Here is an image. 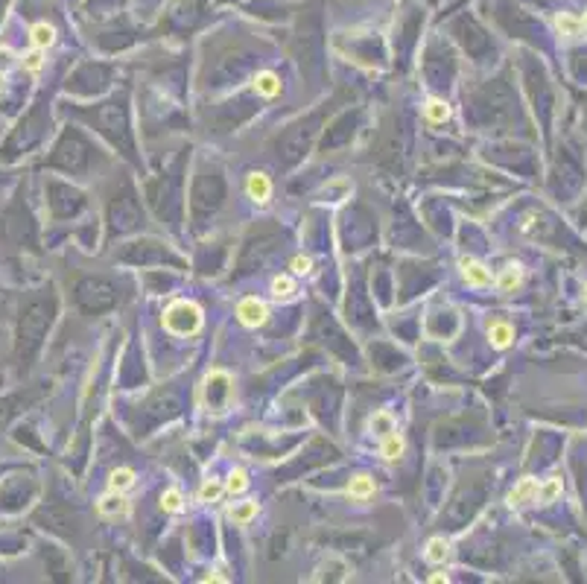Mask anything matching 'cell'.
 Here are the masks:
<instances>
[{"label":"cell","mask_w":587,"mask_h":584,"mask_svg":"<svg viewBox=\"0 0 587 584\" xmlns=\"http://www.w3.org/2000/svg\"><path fill=\"white\" fill-rule=\"evenodd\" d=\"M85 117L94 123V129L103 137H108L126 158L135 161V137H132V123H129V106H126V97H111L105 103L94 106L91 111H85Z\"/></svg>","instance_id":"6da1fadb"},{"label":"cell","mask_w":587,"mask_h":584,"mask_svg":"<svg viewBox=\"0 0 587 584\" xmlns=\"http://www.w3.org/2000/svg\"><path fill=\"white\" fill-rule=\"evenodd\" d=\"M222 199H226V181L216 169H202L199 176L193 178V190H190V219L196 228L207 225V219L222 208Z\"/></svg>","instance_id":"7a4b0ae2"},{"label":"cell","mask_w":587,"mask_h":584,"mask_svg":"<svg viewBox=\"0 0 587 584\" xmlns=\"http://www.w3.org/2000/svg\"><path fill=\"white\" fill-rule=\"evenodd\" d=\"M278 249H281V228H275V225L255 228V231L248 234L243 254H240V275H248V272H255V269L260 272Z\"/></svg>","instance_id":"3957f363"},{"label":"cell","mask_w":587,"mask_h":584,"mask_svg":"<svg viewBox=\"0 0 587 584\" xmlns=\"http://www.w3.org/2000/svg\"><path fill=\"white\" fill-rule=\"evenodd\" d=\"M321 114L325 111H316L310 114L307 120H298L296 126H289V129L278 137V158H281L284 164H298L307 152H310L313 147V137L318 132V120H321Z\"/></svg>","instance_id":"277c9868"},{"label":"cell","mask_w":587,"mask_h":584,"mask_svg":"<svg viewBox=\"0 0 587 584\" xmlns=\"http://www.w3.org/2000/svg\"><path fill=\"white\" fill-rule=\"evenodd\" d=\"M76 301L85 307L88 312H94V316H100V312H108V310H114L120 301H123V292L120 287L111 278H85L79 283V290H76Z\"/></svg>","instance_id":"5b68a950"},{"label":"cell","mask_w":587,"mask_h":584,"mask_svg":"<svg viewBox=\"0 0 587 584\" xmlns=\"http://www.w3.org/2000/svg\"><path fill=\"white\" fill-rule=\"evenodd\" d=\"M149 202L161 219H178L181 210V164H176L173 173H164L158 181L149 184Z\"/></svg>","instance_id":"8992f818"},{"label":"cell","mask_w":587,"mask_h":584,"mask_svg":"<svg viewBox=\"0 0 587 584\" xmlns=\"http://www.w3.org/2000/svg\"><path fill=\"white\" fill-rule=\"evenodd\" d=\"M144 225V213H141V205H137L135 193L126 187L123 196H114L111 199V208H108V231L111 237L114 234H129L135 228Z\"/></svg>","instance_id":"52a82bcc"},{"label":"cell","mask_w":587,"mask_h":584,"mask_svg":"<svg viewBox=\"0 0 587 584\" xmlns=\"http://www.w3.org/2000/svg\"><path fill=\"white\" fill-rule=\"evenodd\" d=\"M120 260L135 263V266H164V263L181 266V260L158 240H135V243H129L120 251Z\"/></svg>","instance_id":"ba28073f"},{"label":"cell","mask_w":587,"mask_h":584,"mask_svg":"<svg viewBox=\"0 0 587 584\" xmlns=\"http://www.w3.org/2000/svg\"><path fill=\"white\" fill-rule=\"evenodd\" d=\"M164 324L167 331H173L176 336H190L199 331L202 324V312L196 304H187V301H176L170 310L164 312Z\"/></svg>","instance_id":"9c48e42d"},{"label":"cell","mask_w":587,"mask_h":584,"mask_svg":"<svg viewBox=\"0 0 587 584\" xmlns=\"http://www.w3.org/2000/svg\"><path fill=\"white\" fill-rule=\"evenodd\" d=\"M205 397H207V409L222 412L228 406V397H231V380L226 372H214L207 377V386H205Z\"/></svg>","instance_id":"30bf717a"},{"label":"cell","mask_w":587,"mask_h":584,"mask_svg":"<svg viewBox=\"0 0 587 584\" xmlns=\"http://www.w3.org/2000/svg\"><path fill=\"white\" fill-rule=\"evenodd\" d=\"M357 117H359V111H348V114H342V117L337 120L327 129V135H325V140H321V149H333V147H342L345 140H351V135H354V126H357Z\"/></svg>","instance_id":"8fae6325"},{"label":"cell","mask_w":587,"mask_h":584,"mask_svg":"<svg viewBox=\"0 0 587 584\" xmlns=\"http://www.w3.org/2000/svg\"><path fill=\"white\" fill-rule=\"evenodd\" d=\"M62 152H65V167L67 169H85L91 164V147L79 135H67Z\"/></svg>","instance_id":"7c38bea8"},{"label":"cell","mask_w":587,"mask_h":584,"mask_svg":"<svg viewBox=\"0 0 587 584\" xmlns=\"http://www.w3.org/2000/svg\"><path fill=\"white\" fill-rule=\"evenodd\" d=\"M237 316H240L243 324H263L266 307H263L257 298H246V301H240V307H237Z\"/></svg>","instance_id":"4fadbf2b"},{"label":"cell","mask_w":587,"mask_h":584,"mask_svg":"<svg viewBox=\"0 0 587 584\" xmlns=\"http://www.w3.org/2000/svg\"><path fill=\"white\" fill-rule=\"evenodd\" d=\"M538 479H520V485H517L511 494H509V503L511 506H526V503H535L538 500Z\"/></svg>","instance_id":"5bb4252c"},{"label":"cell","mask_w":587,"mask_h":584,"mask_svg":"<svg viewBox=\"0 0 587 584\" xmlns=\"http://www.w3.org/2000/svg\"><path fill=\"white\" fill-rule=\"evenodd\" d=\"M462 272H465V281L473 283V287H488L491 283V272L477 260H462Z\"/></svg>","instance_id":"9a60e30c"},{"label":"cell","mask_w":587,"mask_h":584,"mask_svg":"<svg viewBox=\"0 0 587 584\" xmlns=\"http://www.w3.org/2000/svg\"><path fill=\"white\" fill-rule=\"evenodd\" d=\"M246 187H248V196L255 199V202H266L269 193H272V184H269V178L263 173H251Z\"/></svg>","instance_id":"2e32d148"},{"label":"cell","mask_w":587,"mask_h":584,"mask_svg":"<svg viewBox=\"0 0 587 584\" xmlns=\"http://www.w3.org/2000/svg\"><path fill=\"white\" fill-rule=\"evenodd\" d=\"M255 91L260 97H275L278 91H281V79H278L275 74H269V70H263V74L255 76Z\"/></svg>","instance_id":"e0dca14e"},{"label":"cell","mask_w":587,"mask_h":584,"mask_svg":"<svg viewBox=\"0 0 587 584\" xmlns=\"http://www.w3.org/2000/svg\"><path fill=\"white\" fill-rule=\"evenodd\" d=\"M558 33L561 35H567V38H576L581 30H584V24H581V18H576V15H570V12H564V15H558Z\"/></svg>","instance_id":"ac0fdd59"},{"label":"cell","mask_w":587,"mask_h":584,"mask_svg":"<svg viewBox=\"0 0 587 584\" xmlns=\"http://www.w3.org/2000/svg\"><path fill=\"white\" fill-rule=\"evenodd\" d=\"M491 342L497 348H506V345H511V339H514V331H511V324L509 322H494L491 324Z\"/></svg>","instance_id":"d6986e66"},{"label":"cell","mask_w":587,"mask_h":584,"mask_svg":"<svg viewBox=\"0 0 587 584\" xmlns=\"http://www.w3.org/2000/svg\"><path fill=\"white\" fill-rule=\"evenodd\" d=\"M520 275H523L520 266H506V272L497 278V287H500L502 292H511V290L520 287Z\"/></svg>","instance_id":"ffe728a7"},{"label":"cell","mask_w":587,"mask_h":584,"mask_svg":"<svg viewBox=\"0 0 587 584\" xmlns=\"http://www.w3.org/2000/svg\"><path fill=\"white\" fill-rule=\"evenodd\" d=\"M30 35H33V44H35L38 50L50 47L53 41H56V33H53V26H47V24H35L33 30H30Z\"/></svg>","instance_id":"44dd1931"},{"label":"cell","mask_w":587,"mask_h":584,"mask_svg":"<svg viewBox=\"0 0 587 584\" xmlns=\"http://www.w3.org/2000/svg\"><path fill=\"white\" fill-rule=\"evenodd\" d=\"M348 494L357 497V500H366V497L374 494V482L368 476H357V479H351V488H348Z\"/></svg>","instance_id":"7402d4cb"},{"label":"cell","mask_w":587,"mask_h":584,"mask_svg":"<svg viewBox=\"0 0 587 584\" xmlns=\"http://www.w3.org/2000/svg\"><path fill=\"white\" fill-rule=\"evenodd\" d=\"M447 558V544L441 537H432L429 544H427V561H432V564H441Z\"/></svg>","instance_id":"603a6c76"},{"label":"cell","mask_w":587,"mask_h":584,"mask_svg":"<svg viewBox=\"0 0 587 584\" xmlns=\"http://www.w3.org/2000/svg\"><path fill=\"white\" fill-rule=\"evenodd\" d=\"M427 117L432 123H444L447 117H450V108H447L441 99H429V103H427Z\"/></svg>","instance_id":"cb8c5ba5"},{"label":"cell","mask_w":587,"mask_h":584,"mask_svg":"<svg viewBox=\"0 0 587 584\" xmlns=\"http://www.w3.org/2000/svg\"><path fill=\"white\" fill-rule=\"evenodd\" d=\"M558 494H561V479L555 476V479H550V482H547V485H541V488H538V500H541V503H555V497H558Z\"/></svg>","instance_id":"d4e9b609"},{"label":"cell","mask_w":587,"mask_h":584,"mask_svg":"<svg viewBox=\"0 0 587 584\" xmlns=\"http://www.w3.org/2000/svg\"><path fill=\"white\" fill-rule=\"evenodd\" d=\"M132 482H135V474L126 471V467H120V471L111 474V488H114V491H126Z\"/></svg>","instance_id":"484cf974"},{"label":"cell","mask_w":587,"mask_h":584,"mask_svg":"<svg viewBox=\"0 0 587 584\" xmlns=\"http://www.w3.org/2000/svg\"><path fill=\"white\" fill-rule=\"evenodd\" d=\"M255 515H257V503H243V506H234V508H231V517H234L237 523H248Z\"/></svg>","instance_id":"4316f807"},{"label":"cell","mask_w":587,"mask_h":584,"mask_svg":"<svg viewBox=\"0 0 587 584\" xmlns=\"http://www.w3.org/2000/svg\"><path fill=\"white\" fill-rule=\"evenodd\" d=\"M272 292H275L278 298H289L292 292H296V281L287 278V275H284V278H275V281H272Z\"/></svg>","instance_id":"83f0119b"},{"label":"cell","mask_w":587,"mask_h":584,"mask_svg":"<svg viewBox=\"0 0 587 584\" xmlns=\"http://www.w3.org/2000/svg\"><path fill=\"white\" fill-rule=\"evenodd\" d=\"M400 453H403V441L398 435H389L386 444H383V456H386V459H398Z\"/></svg>","instance_id":"f1b7e54d"},{"label":"cell","mask_w":587,"mask_h":584,"mask_svg":"<svg viewBox=\"0 0 587 584\" xmlns=\"http://www.w3.org/2000/svg\"><path fill=\"white\" fill-rule=\"evenodd\" d=\"M41 65H44V59H41V50H38V47H35L33 53L24 56V70H30V74H38Z\"/></svg>","instance_id":"f546056e"},{"label":"cell","mask_w":587,"mask_h":584,"mask_svg":"<svg viewBox=\"0 0 587 584\" xmlns=\"http://www.w3.org/2000/svg\"><path fill=\"white\" fill-rule=\"evenodd\" d=\"M161 506H164V511H178L181 508V494L173 488V491H167L164 497H161Z\"/></svg>","instance_id":"4dcf8cb0"},{"label":"cell","mask_w":587,"mask_h":584,"mask_svg":"<svg viewBox=\"0 0 587 584\" xmlns=\"http://www.w3.org/2000/svg\"><path fill=\"white\" fill-rule=\"evenodd\" d=\"M100 511H103V515L123 511V500H120V497H103V500H100Z\"/></svg>","instance_id":"1f68e13d"},{"label":"cell","mask_w":587,"mask_h":584,"mask_svg":"<svg viewBox=\"0 0 587 584\" xmlns=\"http://www.w3.org/2000/svg\"><path fill=\"white\" fill-rule=\"evenodd\" d=\"M371 426H377L380 430V435H389V433H395V424H391V418L389 415H374V421H371Z\"/></svg>","instance_id":"d6a6232c"},{"label":"cell","mask_w":587,"mask_h":584,"mask_svg":"<svg viewBox=\"0 0 587 584\" xmlns=\"http://www.w3.org/2000/svg\"><path fill=\"white\" fill-rule=\"evenodd\" d=\"M246 485H248V482H246V474H243V471L231 474V479H228V491H231V494H240Z\"/></svg>","instance_id":"836d02e7"},{"label":"cell","mask_w":587,"mask_h":584,"mask_svg":"<svg viewBox=\"0 0 587 584\" xmlns=\"http://www.w3.org/2000/svg\"><path fill=\"white\" fill-rule=\"evenodd\" d=\"M219 491H222V488L216 485V482H207V485L202 488V500H216Z\"/></svg>","instance_id":"e575fe53"},{"label":"cell","mask_w":587,"mask_h":584,"mask_svg":"<svg viewBox=\"0 0 587 584\" xmlns=\"http://www.w3.org/2000/svg\"><path fill=\"white\" fill-rule=\"evenodd\" d=\"M9 62H12V53H9L6 47H0V70H3Z\"/></svg>","instance_id":"d590c367"},{"label":"cell","mask_w":587,"mask_h":584,"mask_svg":"<svg viewBox=\"0 0 587 584\" xmlns=\"http://www.w3.org/2000/svg\"><path fill=\"white\" fill-rule=\"evenodd\" d=\"M292 266H296V272H307V269H310V260H307V258H298Z\"/></svg>","instance_id":"8d00e7d4"},{"label":"cell","mask_w":587,"mask_h":584,"mask_svg":"<svg viewBox=\"0 0 587 584\" xmlns=\"http://www.w3.org/2000/svg\"><path fill=\"white\" fill-rule=\"evenodd\" d=\"M3 82H6V76H3V70H0V91H3Z\"/></svg>","instance_id":"74e56055"},{"label":"cell","mask_w":587,"mask_h":584,"mask_svg":"<svg viewBox=\"0 0 587 584\" xmlns=\"http://www.w3.org/2000/svg\"><path fill=\"white\" fill-rule=\"evenodd\" d=\"M581 24H584V30H587V12H584V21Z\"/></svg>","instance_id":"f35d334b"}]
</instances>
